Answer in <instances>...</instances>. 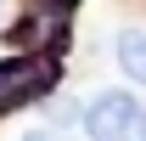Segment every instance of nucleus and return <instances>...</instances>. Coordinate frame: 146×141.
<instances>
[{
  "instance_id": "f257e3e1",
  "label": "nucleus",
  "mask_w": 146,
  "mask_h": 141,
  "mask_svg": "<svg viewBox=\"0 0 146 141\" xmlns=\"http://www.w3.org/2000/svg\"><path fill=\"white\" fill-rule=\"evenodd\" d=\"M56 90V62L51 56H11L0 62V113H11L23 102H39Z\"/></svg>"
},
{
  "instance_id": "39448f33",
  "label": "nucleus",
  "mask_w": 146,
  "mask_h": 141,
  "mask_svg": "<svg viewBox=\"0 0 146 141\" xmlns=\"http://www.w3.org/2000/svg\"><path fill=\"white\" fill-rule=\"evenodd\" d=\"M23 141H51V130H28V136H23Z\"/></svg>"
},
{
  "instance_id": "f03ea898",
  "label": "nucleus",
  "mask_w": 146,
  "mask_h": 141,
  "mask_svg": "<svg viewBox=\"0 0 146 141\" xmlns=\"http://www.w3.org/2000/svg\"><path fill=\"white\" fill-rule=\"evenodd\" d=\"M68 28H73V0H34L28 17L11 28V40L23 51H56L68 45Z\"/></svg>"
},
{
  "instance_id": "20e7f679",
  "label": "nucleus",
  "mask_w": 146,
  "mask_h": 141,
  "mask_svg": "<svg viewBox=\"0 0 146 141\" xmlns=\"http://www.w3.org/2000/svg\"><path fill=\"white\" fill-rule=\"evenodd\" d=\"M118 68H124L135 85H146V34H124L118 40Z\"/></svg>"
},
{
  "instance_id": "7ed1b4c3",
  "label": "nucleus",
  "mask_w": 146,
  "mask_h": 141,
  "mask_svg": "<svg viewBox=\"0 0 146 141\" xmlns=\"http://www.w3.org/2000/svg\"><path fill=\"white\" fill-rule=\"evenodd\" d=\"M141 124V107L129 90H101L84 107V141H129Z\"/></svg>"
},
{
  "instance_id": "423d86ee",
  "label": "nucleus",
  "mask_w": 146,
  "mask_h": 141,
  "mask_svg": "<svg viewBox=\"0 0 146 141\" xmlns=\"http://www.w3.org/2000/svg\"><path fill=\"white\" fill-rule=\"evenodd\" d=\"M135 136H141V141H146V113H141V124H135Z\"/></svg>"
}]
</instances>
